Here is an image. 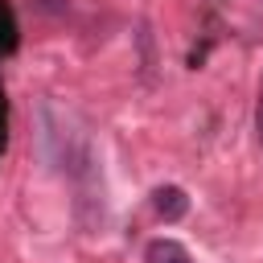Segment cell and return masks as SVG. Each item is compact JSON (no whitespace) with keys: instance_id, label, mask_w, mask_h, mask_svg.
Segmentation results:
<instances>
[{"instance_id":"cell-1","label":"cell","mask_w":263,"mask_h":263,"mask_svg":"<svg viewBox=\"0 0 263 263\" xmlns=\"http://www.w3.org/2000/svg\"><path fill=\"white\" fill-rule=\"evenodd\" d=\"M152 205H156V214H160L164 222H181L185 210H189V197H185V189H177V185H160V189L152 193Z\"/></svg>"},{"instance_id":"cell-2","label":"cell","mask_w":263,"mask_h":263,"mask_svg":"<svg viewBox=\"0 0 263 263\" xmlns=\"http://www.w3.org/2000/svg\"><path fill=\"white\" fill-rule=\"evenodd\" d=\"M144 263H189V251L177 238H152L144 247Z\"/></svg>"},{"instance_id":"cell-3","label":"cell","mask_w":263,"mask_h":263,"mask_svg":"<svg viewBox=\"0 0 263 263\" xmlns=\"http://www.w3.org/2000/svg\"><path fill=\"white\" fill-rule=\"evenodd\" d=\"M16 49V12L8 0H0V58H8Z\"/></svg>"},{"instance_id":"cell-4","label":"cell","mask_w":263,"mask_h":263,"mask_svg":"<svg viewBox=\"0 0 263 263\" xmlns=\"http://www.w3.org/2000/svg\"><path fill=\"white\" fill-rule=\"evenodd\" d=\"M4 144H8V95L0 86V156H4Z\"/></svg>"}]
</instances>
